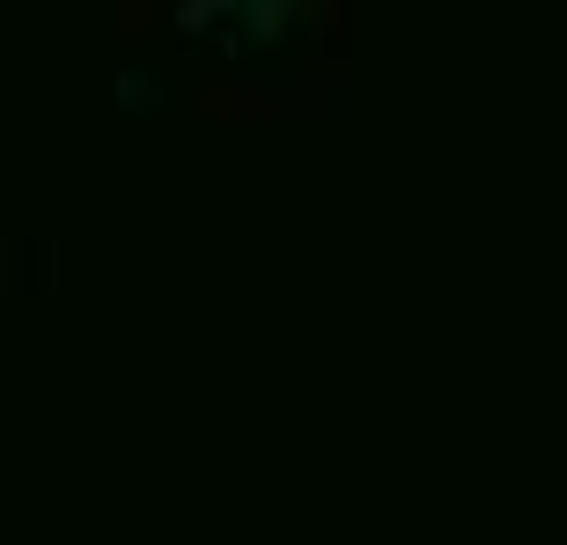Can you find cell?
I'll list each match as a JSON object with an SVG mask.
<instances>
[{
    "instance_id": "cell-2",
    "label": "cell",
    "mask_w": 567,
    "mask_h": 545,
    "mask_svg": "<svg viewBox=\"0 0 567 545\" xmlns=\"http://www.w3.org/2000/svg\"><path fill=\"white\" fill-rule=\"evenodd\" d=\"M302 16H310L317 30H324V38H347V8H339V0H310Z\"/></svg>"
},
{
    "instance_id": "cell-3",
    "label": "cell",
    "mask_w": 567,
    "mask_h": 545,
    "mask_svg": "<svg viewBox=\"0 0 567 545\" xmlns=\"http://www.w3.org/2000/svg\"><path fill=\"white\" fill-rule=\"evenodd\" d=\"M118 22H126L133 38H147V30L163 22V8H141V0H126V8H118Z\"/></svg>"
},
{
    "instance_id": "cell-1",
    "label": "cell",
    "mask_w": 567,
    "mask_h": 545,
    "mask_svg": "<svg viewBox=\"0 0 567 545\" xmlns=\"http://www.w3.org/2000/svg\"><path fill=\"white\" fill-rule=\"evenodd\" d=\"M199 111H214V119H274L280 96H266L251 82H207L199 89Z\"/></svg>"
}]
</instances>
